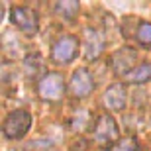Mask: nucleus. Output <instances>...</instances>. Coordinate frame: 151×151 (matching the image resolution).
Segmentation results:
<instances>
[{"label":"nucleus","instance_id":"obj_1","mask_svg":"<svg viewBox=\"0 0 151 151\" xmlns=\"http://www.w3.org/2000/svg\"><path fill=\"white\" fill-rule=\"evenodd\" d=\"M29 126H32V114L26 112V110H14L4 120L2 132L8 139H20L28 134Z\"/></svg>","mask_w":151,"mask_h":151},{"label":"nucleus","instance_id":"obj_2","mask_svg":"<svg viewBox=\"0 0 151 151\" xmlns=\"http://www.w3.org/2000/svg\"><path fill=\"white\" fill-rule=\"evenodd\" d=\"M37 92L43 100H59L65 92V83H63V77L59 73H47L41 77V81L37 83Z\"/></svg>","mask_w":151,"mask_h":151},{"label":"nucleus","instance_id":"obj_3","mask_svg":"<svg viewBox=\"0 0 151 151\" xmlns=\"http://www.w3.org/2000/svg\"><path fill=\"white\" fill-rule=\"evenodd\" d=\"M94 141L98 145H116L118 143V126L110 114L98 116V122L94 126Z\"/></svg>","mask_w":151,"mask_h":151},{"label":"nucleus","instance_id":"obj_4","mask_svg":"<svg viewBox=\"0 0 151 151\" xmlns=\"http://www.w3.org/2000/svg\"><path fill=\"white\" fill-rule=\"evenodd\" d=\"M77 47L78 41L71 35H63L61 39H57L53 49H51V59L57 63V65H67L75 59L77 55Z\"/></svg>","mask_w":151,"mask_h":151},{"label":"nucleus","instance_id":"obj_5","mask_svg":"<svg viewBox=\"0 0 151 151\" xmlns=\"http://www.w3.org/2000/svg\"><path fill=\"white\" fill-rule=\"evenodd\" d=\"M10 18H12V22L16 24V26L22 29L24 34H28V35L37 34L39 24H37V16H35V12L32 10V8H26V6H16V8H12Z\"/></svg>","mask_w":151,"mask_h":151},{"label":"nucleus","instance_id":"obj_6","mask_svg":"<svg viewBox=\"0 0 151 151\" xmlns=\"http://www.w3.org/2000/svg\"><path fill=\"white\" fill-rule=\"evenodd\" d=\"M94 88V81H92V75L86 71V69H77L71 77V92L77 98H84L88 96Z\"/></svg>","mask_w":151,"mask_h":151},{"label":"nucleus","instance_id":"obj_7","mask_svg":"<svg viewBox=\"0 0 151 151\" xmlns=\"http://www.w3.org/2000/svg\"><path fill=\"white\" fill-rule=\"evenodd\" d=\"M83 45H84V57L88 61H94L98 59V55L102 53V47H104V39L102 35L96 32V29H84L83 35Z\"/></svg>","mask_w":151,"mask_h":151},{"label":"nucleus","instance_id":"obj_8","mask_svg":"<svg viewBox=\"0 0 151 151\" xmlns=\"http://www.w3.org/2000/svg\"><path fill=\"white\" fill-rule=\"evenodd\" d=\"M126 98H128L126 86L118 83V84H112V86L106 90V94H104V104H106L108 110L120 112V110H124V106H126Z\"/></svg>","mask_w":151,"mask_h":151},{"label":"nucleus","instance_id":"obj_9","mask_svg":"<svg viewBox=\"0 0 151 151\" xmlns=\"http://www.w3.org/2000/svg\"><path fill=\"white\" fill-rule=\"evenodd\" d=\"M134 63H135V51L126 47V49H120L112 55V67L118 75H128L134 71Z\"/></svg>","mask_w":151,"mask_h":151},{"label":"nucleus","instance_id":"obj_10","mask_svg":"<svg viewBox=\"0 0 151 151\" xmlns=\"http://www.w3.org/2000/svg\"><path fill=\"white\" fill-rule=\"evenodd\" d=\"M78 2H75V0H61V2H57L55 6V12L59 14L61 18H67V20H73L75 16H77L78 12Z\"/></svg>","mask_w":151,"mask_h":151},{"label":"nucleus","instance_id":"obj_11","mask_svg":"<svg viewBox=\"0 0 151 151\" xmlns=\"http://www.w3.org/2000/svg\"><path fill=\"white\" fill-rule=\"evenodd\" d=\"M126 78H128L129 83H147L151 78V65H147V63L137 65L132 73L126 75Z\"/></svg>","mask_w":151,"mask_h":151},{"label":"nucleus","instance_id":"obj_12","mask_svg":"<svg viewBox=\"0 0 151 151\" xmlns=\"http://www.w3.org/2000/svg\"><path fill=\"white\" fill-rule=\"evenodd\" d=\"M137 41L145 47H151V24L149 22H141L137 28Z\"/></svg>","mask_w":151,"mask_h":151},{"label":"nucleus","instance_id":"obj_13","mask_svg":"<svg viewBox=\"0 0 151 151\" xmlns=\"http://www.w3.org/2000/svg\"><path fill=\"white\" fill-rule=\"evenodd\" d=\"M112 151H139L137 141L132 139V137H126V139H120L116 145L112 147Z\"/></svg>","mask_w":151,"mask_h":151},{"label":"nucleus","instance_id":"obj_14","mask_svg":"<svg viewBox=\"0 0 151 151\" xmlns=\"http://www.w3.org/2000/svg\"><path fill=\"white\" fill-rule=\"evenodd\" d=\"M88 112L86 110H78L77 114H75V118H73V122H71V129L73 132H77V129H83L84 128V124L88 122Z\"/></svg>","mask_w":151,"mask_h":151}]
</instances>
